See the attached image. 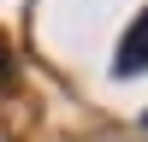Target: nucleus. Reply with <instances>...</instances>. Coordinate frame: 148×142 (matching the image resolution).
Wrapping results in <instances>:
<instances>
[{
  "label": "nucleus",
  "instance_id": "nucleus-2",
  "mask_svg": "<svg viewBox=\"0 0 148 142\" xmlns=\"http://www.w3.org/2000/svg\"><path fill=\"white\" fill-rule=\"evenodd\" d=\"M12 71H18V59H12V47H6V36H0V89H12Z\"/></svg>",
  "mask_w": 148,
  "mask_h": 142
},
{
  "label": "nucleus",
  "instance_id": "nucleus-1",
  "mask_svg": "<svg viewBox=\"0 0 148 142\" xmlns=\"http://www.w3.org/2000/svg\"><path fill=\"white\" fill-rule=\"evenodd\" d=\"M142 65H148V6L136 12V24L125 30V42H119V53H113V71H119V77H136Z\"/></svg>",
  "mask_w": 148,
  "mask_h": 142
},
{
  "label": "nucleus",
  "instance_id": "nucleus-3",
  "mask_svg": "<svg viewBox=\"0 0 148 142\" xmlns=\"http://www.w3.org/2000/svg\"><path fill=\"white\" fill-rule=\"evenodd\" d=\"M142 124H148V113H142Z\"/></svg>",
  "mask_w": 148,
  "mask_h": 142
}]
</instances>
